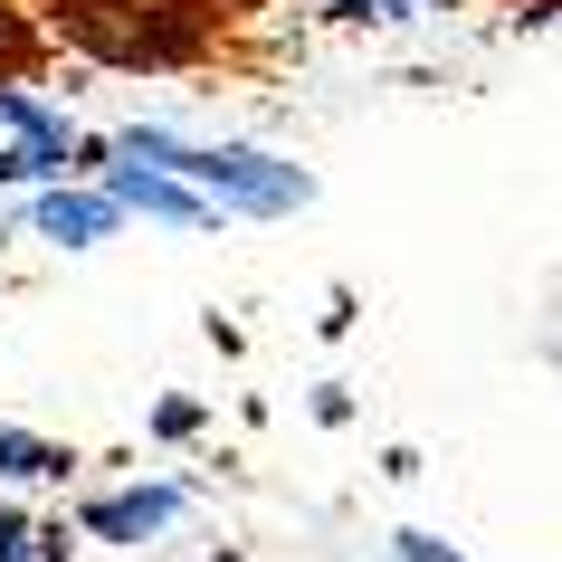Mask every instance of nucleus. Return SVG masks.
<instances>
[{"label": "nucleus", "mask_w": 562, "mask_h": 562, "mask_svg": "<svg viewBox=\"0 0 562 562\" xmlns=\"http://www.w3.org/2000/svg\"><path fill=\"white\" fill-rule=\"evenodd\" d=\"M115 220H124V210L105 201V191H77V181L38 191V210H30V229H38V238H58V248H95Z\"/></svg>", "instance_id": "nucleus-1"}, {"label": "nucleus", "mask_w": 562, "mask_h": 562, "mask_svg": "<svg viewBox=\"0 0 562 562\" xmlns=\"http://www.w3.org/2000/svg\"><path fill=\"white\" fill-rule=\"evenodd\" d=\"M105 201L144 210V220H172V229H201L210 220L201 191H181V181H162V172H134V162H105Z\"/></svg>", "instance_id": "nucleus-2"}, {"label": "nucleus", "mask_w": 562, "mask_h": 562, "mask_svg": "<svg viewBox=\"0 0 562 562\" xmlns=\"http://www.w3.org/2000/svg\"><path fill=\"white\" fill-rule=\"evenodd\" d=\"M181 515V486H124V496H95L87 505V533L95 543H144Z\"/></svg>", "instance_id": "nucleus-3"}, {"label": "nucleus", "mask_w": 562, "mask_h": 562, "mask_svg": "<svg viewBox=\"0 0 562 562\" xmlns=\"http://www.w3.org/2000/svg\"><path fill=\"white\" fill-rule=\"evenodd\" d=\"M0 124H10L30 153H67V144H77V134H67V115H48L30 87H0Z\"/></svg>", "instance_id": "nucleus-4"}, {"label": "nucleus", "mask_w": 562, "mask_h": 562, "mask_svg": "<svg viewBox=\"0 0 562 562\" xmlns=\"http://www.w3.org/2000/svg\"><path fill=\"white\" fill-rule=\"evenodd\" d=\"M0 476H67V448H48V439L0 419Z\"/></svg>", "instance_id": "nucleus-5"}, {"label": "nucleus", "mask_w": 562, "mask_h": 562, "mask_svg": "<svg viewBox=\"0 0 562 562\" xmlns=\"http://www.w3.org/2000/svg\"><path fill=\"white\" fill-rule=\"evenodd\" d=\"M411 10L419 0H334V20H362V30H372V20L391 30V20H411Z\"/></svg>", "instance_id": "nucleus-6"}, {"label": "nucleus", "mask_w": 562, "mask_h": 562, "mask_svg": "<svg viewBox=\"0 0 562 562\" xmlns=\"http://www.w3.org/2000/svg\"><path fill=\"white\" fill-rule=\"evenodd\" d=\"M391 562H458V543H439V533H391Z\"/></svg>", "instance_id": "nucleus-7"}, {"label": "nucleus", "mask_w": 562, "mask_h": 562, "mask_svg": "<svg viewBox=\"0 0 562 562\" xmlns=\"http://www.w3.org/2000/svg\"><path fill=\"white\" fill-rule=\"evenodd\" d=\"M20 58H30V20L0 0V67H20Z\"/></svg>", "instance_id": "nucleus-8"}, {"label": "nucleus", "mask_w": 562, "mask_h": 562, "mask_svg": "<svg viewBox=\"0 0 562 562\" xmlns=\"http://www.w3.org/2000/svg\"><path fill=\"white\" fill-rule=\"evenodd\" d=\"M0 562H30V515L20 505H0Z\"/></svg>", "instance_id": "nucleus-9"}, {"label": "nucleus", "mask_w": 562, "mask_h": 562, "mask_svg": "<svg viewBox=\"0 0 562 562\" xmlns=\"http://www.w3.org/2000/svg\"><path fill=\"white\" fill-rule=\"evenodd\" d=\"M153 429H162V439H191V429H201V411H191V401H162V411H153Z\"/></svg>", "instance_id": "nucleus-10"}, {"label": "nucleus", "mask_w": 562, "mask_h": 562, "mask_svg": "<svg viewBox=\"0 0 562 562\" xmlns=\"http://www.w3.org/2000/svg\"><path fill=\"white\" fill-rule=\"evenodd\" d=\"M220 562H229V553H220Z\"/></svg>", "instance_id": "nucleus-11"}]
</instances>
